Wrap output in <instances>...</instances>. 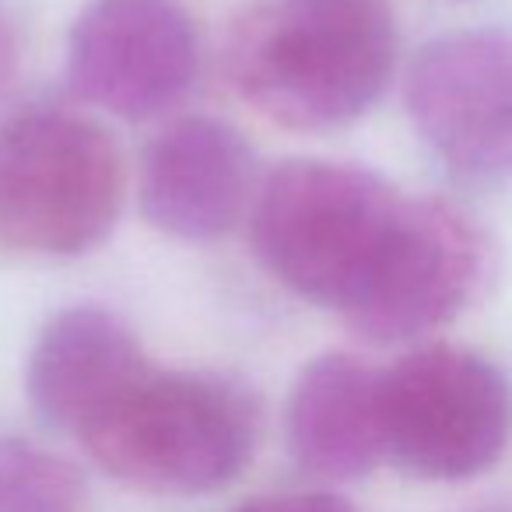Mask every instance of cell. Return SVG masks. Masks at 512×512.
Instances as JSON below:
<instances>
[{"label":"cell","mask_w":512,"mask_h":512,"mask_svg":"<svg viewBox=\"0 0 512 512\" xmlns=\"http://www.w3.org/2000/svg\"><path fill=\"white\" fill-rule=\"evenodd\" d=\"M18 67H22V39H18L15 15L0 0V95L15 85Z\"/></svg>","instance_id":"14"},{"label":"cell","mask_w":512,"mask_h":512,"mask_svg":"<svg viewBox=\"0 0 512 512\" xmlns=\"http://www.w3.org/2000/svg\"><path fill=\"white\" fill-rule=\"evenodd\" d=\"M78 467L29 439H0V512H81Z\"/></svg>","instance_id":"12"},{"label":"cell","mask_w":512,"mask_h":512,"mask_svg":"<svg viewBox=\"0 0 512 512\" xmlns=\"http://www.w3.org/2000/svg\"><path fill=\"white\" fill-rule=\"evenodd\" d=\"M235 512H355V505L334 491H288V495L253 498Z\"/></svg>","instance_id":"13"},{"label":"cell","mask_w":512,"mask_h":512,"mask_svg":"<svg viewBox=\"0 0 512 512\" xmlns=\"http://www.w3.org/2000/svg\"><path fill=\"white\" fill-rule=\"evenodd\" d=\"M404 200L369 169L292 158L260 179L249 207L253 253L292 295L348 316L390 246Z\"/></svg>","instance_id":"2"},{"label":"cell","mask_w":512,"mask_h":512,"mask_svg":"<svg viewBox=\"0 0 512 512\" xmlns=\"http://www.w3.org/2000/svg\"><path fill=\"white\" fill-rule=\"evenodd\" d=\"M260 411L235 379L151 365L81 432L85 453L130 488L207 495L246 470Z\"/></svg>","instance_id":"3"},{"label":"cell","mask_w":512,"mask_h":512,"mask_svg":"<svg viewBox=\"0 0 512 512\" xmlns=\"http://www.w3.org/2000/svg\"><path fill=\"white\" fill-rule=\"evenodd\" d=\"M397 46L390 0H249L228 29L225 67L271 123L330 130L376 106Z\"/></svg>","instance_id":"1"},{"label":"cell","mask_w":512,"mask_h":512,"mask_svg":"<svg viewBox=\"0 0 512 512\" xmlns=\"http://www.w3.org/2000/svg\"><path fill=\"white\" fill-rule=\"evenodd\" d=\"M260 190L256 155L239 127L218 116H179L148 144L141 211L158 232L207 242L232 232Z\"/></svg>","instance_id":"9"},{"label":"cell","mask_w":512,"mask_h":512,"mask_svg":"<svg viewBox=\"0 0 512 512\" xmlns=\"http://www.w3.org/2000/svg\"><path fill=\"white\" fill-rule=\"evenodd\" d=\"M404 99L425 144L474 179L512 176V36L453 32L411 60Z\"/></svg>","instance_id":"8"},{"label":"cell","mask_w":512,"mask_h":512,"mask_svg":"<svg viewBox=\"0 0 512 512\" xmlns=\"http://www.w3.org/2000/svg\"><path fill=\"white\" fill-rule=\"evenodd\" d=\"M488 271L481 228L446 200H404L369 288L344 320L372 344H407L446 327Z\"/></svg>","instance_id":"7"},{"label":"cell","mask_w":512,"mask_h":512,"mask_svg":"<svg viewBox=\"0 0 512 512\" xmlns=\"http://www.w3.org/2000/svg\"><path fill=\"white\" fill-rule=\"evenodd\" d=\"M123 155L95 120L29 109L0 127V256L71 260L95 249L123 207Z\"/></svg>","instance_id":"4"},{"label":"cell","mask_w":512,"mask_h":512,"mask_svg":"<svg viewBox=\"0 0 512 512\" xmlns=\"http://www.w3.org/2000/svg\"><path fill=\"white\" fill-rule=\"evenodd\" d=\"M288 449L306 474L341 484L386 460L383 372L355 355H320L299 372L285 411Z\"/></svg>","instance_id":"11"},{"label":"cell","mask_w":512,"mask_h":512,"mask_svg":"<svg viewBox=\"0 0 512 512\" xmlns=\"http://www.w3.org/2000/svg\"><path fill=\"white\" fill-rule=\"evenodd\" d=\"M197 67V25L179 0H92L67 36L71 92L130 123L179 106Z\"/></svg>","instance_id":"6"},{"label":"cell","mask_w":512,"mask_h":512,"mask_svg":"<svg viewBox=\"0 0 512 512\" xmlns=\"http://www.w3.org/2000/svg\"><path fill=\"white\" fill-rule=\"evenodd\" d=\"M148 369L151 362L120 316L99 306H74L53 316L36 337L25 386L46 425L81 439Z\"/></svg>","instance_id":"10"},{"label":"cell","mask_w":512,"mask_h":512,"mask_svg":"<svg viewBox=\"0 0 512 512\" xmlns=\"http://www.w3.org/2000/svg\"><path fill=\"white\" fill-rule=\"evenodd\" d=\"M386 460L421 481H470L512 442V383L453 344L414 348L383 372Z\"/></svg>","instance_id":"5"}]
</instances>
